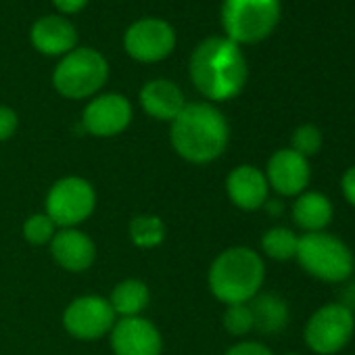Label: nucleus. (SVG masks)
Returning a JSON list of instances; mask_svg holds the SVG:
<instances>
[{
    "instance_id": "nucleus-3",
    "label": "nucleus",
    "mask_w": 355,
    "mask_h": 355,
    "mask_svg": "<svg viewBox=\"0 0 355 355\" xmlns=\"http://www.w3.org/2000/svg\"><path fill=\"white\" fill-rule=\"evenodd\" d=\"M266 278V266L259 253L249 247H232L220 253L209 268V288L226 305L249 303Z\"/></svg>"
},
{
    "instance_id": "nucleus-14",
    "label": "nucleus",
    "mask_w": 355,
    "mask_h": 355,
    "mask_svg": "<svg viewBox=\"0 0 355 355\" xmlns=\"http://www.w3.org/2000/svg\"><path fill=\"white\" fill-rule=\"evenodd\" d=\"M32 46L46 57H65L78 46V30L63 15H44L30 28Z\"/></svg>"
},
{
    "instance_id": "nucleus-17",
    "label": "nucleus",
    "mask_w": 355,
    "mask_h": 355,
    "mask_svg": "<svg viewBox=\"0 0 355 355\" xmlns=\"http://www.w3.org/2000/svg\"><path fill=\"white\" fill-rule=\"evenodd\" d=\"M140 107L144 113L159 121H173L187 107L184 94L178 84L169 80H150L140 90Z\"/></svg>"
},
{
    "instance_id": "nucleus-15",
    "label": "nucleus",
    "mask_w": 355,
    "mask_h": 355,
    "mask_svg": "<svg viewBox=\"0 0 355 355\" xmlns=\"http://www.w3.org/2000/svg\"><path fill=\"white\" fill-rule=\"evenodd\" d=\"M226 191L230 201L245 211H255L268 203V178L255 165H239L228 173Z\"/></svg>"
},
{
    "instance_id": "nucleus-24",
    "label": "nucleus",
    "mask_w": 355,
    "mask_h": 355,
    "mask_svg": "<svg viewBox=\"0 0 355 355\" xmlns=\"http://www.w3.org/2000/svg\"><path fill=\"white\" fill-rule=\"evenodd\" d=\"M55 234H57V226L46 214L30 216L24 224V236L32 245H46L53 241Z\"/></svg>"
},
{
    "instance_id": "nucleus-2",
    "label": "nucleus",
    "mask_w": 355,
    "mask_h": 355,
    "mask_svg": "<svg viewBox=\"0 0 355 355\" xmlns=\"http://www.w3.org/2000/svg\"><path fill=\"white\" fill-rule=\"evenodd\" d=\"M230 138L224 113L211 103H187L171 121V146L191 163H209L218 159Z\"/></svg>"
},
{
    "instance_id": "nucleus-1",
    "label": "nucleus",
    "mask_w": 355,
    "mask_h": 355,
    "mask_svg": "<svg viewBox=\"0 0 355 355\" xmlns=\"http://www.w3.org/2000/svg\"><path fill=\"white\" fill-rule=\"evenodd\" d=\"M189 71L195 88L211 103H224L239 96L249 78L247 59L241 46L226 36L201 40L191 55Z\"/></svg>"
},
{
    "instance_id": "nucleus-22",
    "label": "nucleus",
    "mask_w": 355,
    "mask_h": 355,
    "mask_svg": "<svg viewBox=\"0 0 355 355\" xmlns=\"http://www.w3.org/2000/svg\"><path fill=\"white\" fill-rule=\"evenodd\" d=\"M130 239L140 249H153L165 239V224L157 216H136L130 222Z\"/></svg>"
},
{
    "instance_id": "nucleus-12",
    "label": "nucleus",
    "mask_w": 355,
    "mask_h": 355,
    "mask_svg": "<svg viewBox=\"0 0 355 355\" xmlns=\"http://www.w3.org/2000/svg\"><path fill=\"white\" fill-rule=\"evenodd\" d=\"M111 347L115 355H161L163 340L153 322L134 315L115 322L111 328Z\"/></svg>"
},
{
    "instance_id": "nucleus-30",
    "label": "nucleus",
    "mask_w": 355,
    "mask_h": 355,
    "mask_svg": "<svg viewBox=\"0 0 355 355\" xmlns=\"http://www.w3.org/2000/svg\"><path fill=\"white\" fill-rule=\"evenodd\" d=\"M286 355H297V353H286Z\"/></svg>"
},
{
    "instance_id": "nucleus-25",
    "label": "nucleus",
    "mask_w": 355,
    "mask_h": 355,
    "mask_svg": "<svg viewBox=\"0 0 355 355\" xmlns=\"http://www.w3.org/2000/svg\"><path fill=\"white\" fill-rule=\"evenodd\" d=\"M224 328L234 336H243V334L251 332L253 330V313H251L249 303L228 305V309L224 313Z\"/></svg>"
},
{
    "instance_id": "nucleus-13",
    "label": "nucleus",
    "mask_w": 355,
    "mask_h": 355,
    "mask_svg": "<svg viewBox=\"0 0 355 355\" xmlns=\"http://www.w3.org/2000/svg\"><path fill=\"white\" fill-rule=\"evenodd\" d=\"M309 175L311 171L307 159L295 153L293 148L276 150L270 157L266 169L268 184L284 197H299L301 193H305L309 184Z\"/></svg>"
},
{
    "instance_id": "nucleus-5",
    "label": "nucleus",
    "mask_w": 355,
    "mask_h": 355,
    "mask_svg": "<svg viewBox=\"0 0 355 355\" xmlns=\"http://www.w3.org/2000/svg\"><path fill=\"white\" fill-rule=\"evenodd\" d=\"M226 38L241 44L266 40L280 21V0H224L220 11Z\"/></svg>"
},
{
    "instance_id": "nucleus-4",
    "label": "nucleus",
    "mask_w": 355,
    "mask_h": 355,
    "mask_svg": "<svg viewBox=\"0 0 355 355\" xmlns=\"http://www.w3.org/2000/svg\"><path fill=\"white\" fill-rule=\"evenodd\" d=\"M109 78V63L92 46H76L61 57L53 71L55 90L71 101H84L101 92Z\"/></svg>"
},
{
    "instance_id": "nucleus-21",
    "label": "nucleus",
    "mask_w": 355,
    "mask_h": 355,
    "mask_svg": "<svg viewBox=\"0 0 355 355\" xmlns=\"http://www.w3.org/2000/svg\"><path fill=\"white\" fill-rule=\"evenodd\" d=\"M297 247H299V236L282 226L270 228L263 239H261V249L268 257L278 259V261H286L297 257Z\"/></svg>"
},
{
    "instance_id": "nucleus-26",
    "label": "nucleus",
    "mask_w": 355,
    "mask_h": 355,
    "mask_svg": "<svg viewBox=\"0 0 355 355\" xmlns=\"http://www.w3.org/2000/svg\"><path fill=\"white\" fill-rule=\"evenodd\" d=\"M19 128V117L17 113L7 107V105H0V142L9 140Z\"/></svg>"
},
{
    "instance_id": "nucleus-16",
    "label": "nucleus",
    "mask_w": 355,
    "mask_h": 355,
    "mask_svg": "<svg viewBox=\"0 0 355 355\" xmlns=\"http://www.w3.org/2000/svg\"><path fill=\"white\" fill-rule=\"evenodd\" d=\"M51 253L61 268L69 272H84L94 263L96 247L88 234L76 228H61L51 241Z\"/></svg>"
},
{
    "instance_id": "nucleus-28",
    "label": "nucleus",
    "mask_w": 355,
    "mask_h": 355,
    "mask_svg": "<svg viewBox=\"0 0 355 355\" xmlns=\"http://www.w3.org/2000/svg\"><path fill=\"white\" fill-rule=\"evenodd\" d=\"M53 5H55V9L65 17V15H76V13H80V11L88 5V0H53Z\"/></svg>"
},
{
    "instance_id": "nucleus-27",
    "label": "nucleus",
    "mask_w": 355,
    "mask_h": 355,
    "mask_svg": "<svg viewBox=\"0 0 355 355\" xmlns=\"http://www.w3.org/2000/svg\"><path fill=\"white\" fill-rule=\"evenodd\" d=\"M226 355H272V351L266 345H261V343L245 340V343H239V345L230 347L226 351Z\"/></svg>"
},
{
    "instance_id": "nucleus-6",
    "label": "nucleus",
    "mask_w": 355,
    "mask_h": 355,
    "mask_svg": "<svg viewBox=\"0 0 355 355\" xmlns=\"http://www.w3.org/2000/svg\"><path fill=\"white\" fill-rule=\"evenodd\" d=\"M297 259L307 274L324 282H343L355 268L351 249L326 232H307L299 236Z\"/></svg>"
},
{
    "instance_id": "nucleus-9",
    "label": "nucleus",
    "mask_w": 355,
    "mask_h": 355,
    "mask_svg": "<svg viewBox=\"0 0 355 355\" xmlns=\"http://www.w3.org/2000/svg\"><path fill=\"white\" fill-rule=\"evenodd\" d=\"M123 49L130 59L138 63H159L175 49V30L169 21L159 17H144L128 26L123 34Z\"/></svg>"
},
{
    "instance_id": "nucleus-7",
    "label": "nucleus",
    "mask_w": 355,
    "mask_h": 355,
    "mask_svg": "<svg viewBox=\"0 0 355 355\" xmlns=\"http://www.w3.org/2000/svg\"><path fill=\"white\" fill-rule=\"evenodd\" d=\"M96 205V193L84 178L67 175L53 184L46 195V216L61 228H76L90 218Z\"/></svg>"
},
{
    "instance_id": "nucleus-18",
    "label": "nucleus",
    "mask_w": 355,
    "mask_h": 355,
    "mask_svg": "<svg viewBox=\"0 0 355 355\" xmlns=\"http://www.w3.org/2000/svg\"><path fill=\"white\" fill-rule=\"evenodd\" d=\"M293 220L307 232H322L332 220V203L322 193H301L293 205Z\"/></svg>"
},
{
    "instance_id": "nucleus-11",
    "label": "nucleus",
    "mask_w": 355,
    "mask_h": 355,
    "mask_svg": "<svg viewBox=\"0 0 355 355\" xmlns=\"http://www.w3.org/2000/svg\"><path fill=\"white\" fill-rule=\"evenodd\" d=\"M132 121V105L123 94L107 92L94 96L84 113H82V125L88 134L98 138H111L121 134Z\"/></svg>"
},
{
    "instance_id": "nucleus-20",
    "label": "nucleus",
    "mask_w": 355,
    "mask_h": 355,
    "mask_svg": "<svg viewBox=\"0 0 355 355\" xmlns=\"http://www.w3.org/2000/svg\"><path fill=\"white\" fill-rule=\"evenodd\" d=\"M148 301H150L148 286L142 280H136V278H130V280L119 282L113 288L111 299H109L115 315L119 313L121 318L140 315L148 307Z\"/></svg>"
},
{
    "instance_id": "nucleus-29",
    "label": "nucleus",
    "mask_w": 355,
    "mask_h": 355,
    "mask_svg": "<svg viewBox=\"0 0 355 355\" xmlns=\"http://www.w3.org/2000/svg\"><path fill=\"white\" fill-rule=\"evenodd\" d=\"M340 187H343V195L345 199L355 207V165L349 167L343 175V180H340Z\"/></svg>"
},
{
    "instance_id": "nucleus-8",
    "label": "nucleus",
    "mask_w": 355,
    "mask_h": 355,
    "mask_svg": "<svg viewBox=\"0 0 355 355\" xmlns=\"http://www.w3.org/2000/svg\"><path fill=\"white\" fill-rule=\"evenodd\" d=\"M355 318L345 303H328L320 307L305 326V343L318 355H334L353 336Z\"/></svg>"
},
{
    "instance_id": "nucleus-10",
    "label": "nucleus",
    "mask_w": 355,
    "mask_h": 355,
    "mask_svg": "<svg viewBox=\"0 0 355 355\" xmlns=\"http://www.w3.org/2000/svg\"><path fill=\"white\" fill-rule=\"evenodd\" d=\"M115 322L117 320L111 303L96 295H84L73 299L63 313L65 330L80 340L101 338L103 334L111 332Z\"/></svg>"
},
{
    "instance_id": "nucleus-23",
    "label": "nucleus",
    "mask_w": 355,
    "mask_h": 355,
    "mask_svg": "<svg viewBox=\"0 0 355 355\" xmlns=\"http://www.w3.org/2000/svg\"><path fill=\"white\" fill-rule=\"evenodd\" d=\"M291 148H293L295 153L303 155L305 159L318 155L320 148H322V132H320L315 125H311V123L299 125V128L293 132Z\"/></svg>"
},
{
    "instance_id": "nucleus-19",
    "label": "nucleus",
    "mask_w": 355,
    "mask_h": 355,
    "mask_svg": "<svg viewBox=\"0 0 355 355\" xmlns=\"http://www.w3.org/2000/svg\"><path fill=\"white\" fill-rule=\"evenodd\" d=\"M249 307L253 313V328L263 334H276L288 322V307L278 295L272 293L255 295Z\"/></svg>"
}]
</instances>
